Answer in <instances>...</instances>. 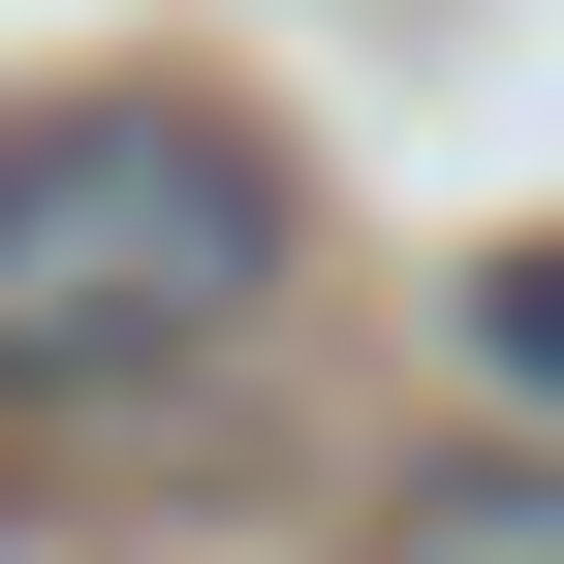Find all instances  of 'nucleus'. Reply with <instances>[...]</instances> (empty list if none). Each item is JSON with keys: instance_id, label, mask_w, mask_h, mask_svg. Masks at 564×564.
Wrapping results in <instances>:
<instances>
[{"instance_id": "7ed1b4c3", "label": "nucleus", "mask_w": 564, "mask_h": 564, "mask_svg": "<svg viewBox=\"0 0 564 564\" xmlns=\"http://www.w3.org/2000/svg\"><path fill=\"white\" fill-rule=\"evenodd\" d=\"M470 377H502V408H564V220H533V251H470Z\"/></svg>"}, {"instance_id": "f257e3e1", "label": "nucleus", "mask_w": 564, "mask_h": 564, "mask_svg": "<svg viewBox=\"0 0 564 564\" xmlns=\"http://www.w3.org/2000/svg\"><path fill=\"white\" fill-rule=\"evenodd\" d=\"M282 158L220 95H32L0 126V408L32 440H126V408H220L282 345Z\"/></svg>"}, {"instance_id": "f03ea898", "label": "nucleus", "mask_w": 564, "mask_h": 564, "mask_svg": "<svg viewBox=\"0 0 564 564\" xmlns=\"http://www.w3.org/2000/svg\"><path fill=\"white\" fill-rule=\"evenodd\" d=\"M408 564H564V470H408Z\"/></svg>"}]
</instances>
